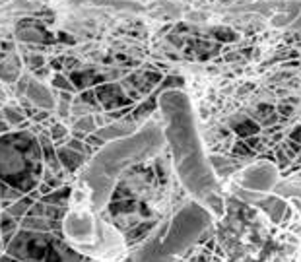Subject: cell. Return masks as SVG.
<instances>
[{"label":"cell","instance_id":"17","mask_svg":"<svg viewBox=\"0 0 301 262\" xmlns=\"http://www.w3.org/2000/svg\"><path fill=\"white\" fill-rule=\"evenodd\" d=\"M290 140H293V142L301 144V125L295 126V128H293V130L290 132Z\"/></svg>","mask_w":301,"mask_h":262},{"label":"cell","instance_id":"18","mask_svg":"<svg viewBox=\"0 0 301 262\" xmlns=\"http://www.w3.org/2000/svg\"><path fill=\"white\" fill-rule=\"evenodd\" d=\"M290 29H293V31H301V12L297 14V18L290 23Z\"/></svg>","mask_w":301,"mask_h":262},{"label":"cell","instance_id":"8","mask_svg":"<svg viewBox=\"0 0 301 262\" xmlns=\"http://www.w3.org/2000/svg\"><path fill=\"white\" fill-rule=\"evenodd\" d=\"M210 163H212V167H214L216 177H227V175L235 173V171L239 169V163H237V161L227 159V157H223V155H212V157H210Z\"/></svg>","mask_w":301,"mask_h":262},{"label":"cell","instance_id":"5","mask_svg":"<svg viewBox=\"0 0 301 262\" xmlns=\"http://www.w3.org/2000/svg\"><path fill=\"white\" fill-rule=\"evenodd\" d=\"M237 184L239 188L251 190V193L268 194L278 184V165L274 161L261 159L243 169L237 179Z\"/></svg>","mask_w":301,"mask_h":262},{"label":"cell","instance_id":"16","mask_svg":"<svg viewBox=\"0 0 301 262\" xmlns=\"http://www.w3.org/2000/svg\"><path fill=\"white\" fill-rule=\"evenodd\" d=\"M233 154L237 155V157H251L252 150L247 146V142H237V144L233 146Z\"/></svg>","mask_w":301,"mask_h":262},{"label":"cell","instance_id":"7","mask_svg":"<svg viewBox=\"0 0 301 262\" xmlns=\"http://www.w3.org/2000/svg\"><path fill=\"white\" fill-rule=\"evenodd\" d=\"M138 128L134 126V123L130 121H125V123H111V125H105L103 128H99L96 134L89 136L87 140H91L94 144H107L111 140H117V138H125V136L136 132Z\"/></svg>","mask_w":301,"mask_h":262},{"label":"cell","instance_id":"10","mask_svg":"<svg viewBox=\"0 0 301 262\" xmlns=\"http://www.w3.org/2000/svg\"><path fill=\"white\" fill-rule=\"evenodd\" d=\"M58 159L66 165L68 169H76L78 165L84 163V155L78 154L76 150H72V148H60L58 150Z\"/></svg>","mask_w":301,"mask_h":262},{"label":"cell","instance_id":"3","mask_svg":"<svg viewBox=\"0 0 301 262\" xmlns=\"http://www.w3.org/2000/svg\"><path fill=\"white\" fill-rule=\"evenodd\" d=\"M214 213L196 200L181 206L169 220H161L132 254V262H179L194 245L212 231Z\"/></svg>","mask_w":301,"mask_h":262},{"label":"cell","instance_id":"2","mask_svg":"<svg viewBox=\"0 0 301 262\" xmlns=\"http://www.w3.org/2000/svg\"><path fill=\"white\" fill-rule=\"evenodd\" d=\"M165 144L167 142H165L164 126L154 121L144 123L136 132L125 138H117L103 144V148L94 155L84 173V181L89 188L91 212H101L109 204L119 183V177L128 167L157 155Z\"/></svg>","mask_w":301,"mask_h":262},{"label":"cell","instance_id":"15","mask_svg":"<svg viewBox=\"0 0 301 262\" xmlns=\"http://www.w3.org/2000/svg\"><path fill=\"white\" fill-rule=\"evenodd\" d=\"M94 121H96L94 116H84V118H80L76 128L78 130H84V132H94L96 130V123Z\"/></svg>","mask_w":301,"mask_h":262},{"label":"cell","instance_id":"11","mask_svg":"<svg viewBox=\"0 0 301 262\" xmlns=\"http://www.w3.org/2000/svg\"><path fill=\"white\" fill-rule=\"evenodd\" d=\"M154 109H157V96H155V93H154V97L146 99L140 107H134V113L128 116L126 121H130V123H134V121H142V118H146V116L150 115Z\"/></svg>","mask_w":301,"mask_h":262},{"label":"cell","instance_id":"9","mask_svg":"<svg viewBox=\"0 0 301 262\" xmlns=\"http://www.w3.org/2000/svg\"><path fill=\"white\" fill-rule=\"evenodd\" d=\"M29 97H31L37 105L45 107V109H51V107H53V97H51V93H49L43 86L35 84V82L29 84Z\"/></svg>","mask_w":301,"mask_h":262},{"label":"cell","instance_id":"19","mask_svg":"<svg viewBox=\"0 0 301 262\" xmlns=\"http://www.w3.org/2000/svg\"><path fill=\"white\" fill-rule=\"evenodd\" d=\"M293 111V107H290V105H282L280 107V113H284V115H288V113H291Z\"/></svg>","mask_w":301,"mask_h":262},{"label":"cell","instance_id":"13","mask_svg":"<svg viewBox=\"0 0 301 262\" xmlns=\"http://www.w3.org/2000/svg\"><path fill=\"white\" fill-rule=\"evenodd\" d=\"M184 86V80L179 74H169V76H165V80H161V84L157 86L155 89V96L159 97L164 91H169V89H183Z\"/></svg>","mask_w":301,"mask_h":262},{"label":"cell","instance_id":"12","mask_svg":"<svg viewBox=\"0 0 301 262\" xmlns=\"http://www.w3.org/2000/svg\"><path fill=\"white\" fill-rule=\"evenodd\" d=\"M233 130L241 136L243 140H247V138H251V136L259 134L261 126L257 125L254 121H251V118H243L241 123H233Z\"/></svg>","mask_w":301,"mask_h":262},{"label":"cell","instance_id":"6","mask_svg":"<svg viewBox=\"0 0 301 262\" xmlns=\"http://www.w3.org/2000/svg\"><path fill=\"white\" fill-rule=\"evenodd\" d=\"M254 206L261 208L274 223H282L291 213V208L288 206V202L278 194H264Z\"/></svg>","mask_w":301,"mask_h":262},{"label":"cell","instance_id":"14","mask_svg":"<svg viewBox=\"0 0 301 262\" xmlns=\"http://www.w3.org/2000/svg\"><path fill=\"white\" fill-rule=\"evenodd\" d=\"M274 194H278V196H282L284 200L286 198H297V200H301V186H297V184H291V183H280L274 186Z\"/></svg>","mask_w":301,"mask_h":262},{"label":"cell","instance_id":"4","mask_svg":"<svg viewBox=\"0 0 301 262\" xmlns=\"http://www.w3.org/2000/svg\"><path fill=\"white\" fill-rule=\"evenodd\" d=\"M64 233L76 249L91 256H115L123 251L121 235L94 212L74 210L64 220Z\"/></svg>","mask_w":301,"mask_h":262},{"label":"cell","instance_id":"1","mask_svg":"<svg viewBox=\"0 0 301 262\" xmlns=\"http://www.w3.org/2000/svg\"><path fill=\"white\" fill-rule=\"evenodd\" d=\"M157 109L164 118L165 142L169 146L175 173L191 198L208 208L216 218L225 212L223 194L214 173L210 157L198 136L193 103L183 89H169L157 97Z\"/></svg>","mask_w":301,"mask_h":262}]
</instances>
